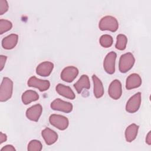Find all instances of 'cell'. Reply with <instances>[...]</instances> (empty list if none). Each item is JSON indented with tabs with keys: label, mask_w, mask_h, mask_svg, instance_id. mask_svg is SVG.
<instances>
[{
	"label": "cell",
	"mask_w": 151,
	"mask_h": 151,
	"mask_svg": "<svg viewBox=\"0 0 151 151\" xmlns=\"http://www.w3.org/2000/svg\"><path fill=\"white\" fill-rule=\"evenodd\" d=\"M18 36L15 34H10L5 37L2 40V46L4 49L11 50L14 48L17 44Z\"/></svg>",
	"instance_id": "cell-16"
},
{
	"label": "cell",
	"mask_w": 151,
	"mask_h": 151,
	"mask_svg": "<svg viewBox=\"0 0 151 151\" xmlns=\"http://www.w3.org/2000/svg\"><path fill=\"white\" fill-rule=\"evenodd\" d=\"M49 122L52 126L61 130L66 129L69 124L68 119L66 117L56 114H51L50 116Z\"/></svg>",
	"instance_id": "cell-4"
},
{
	"label": "cell",
	"mask_w": 151,
	"mask_h": 151,
	"mask_svg": "<svg viewBox=\"0 0 151 151\" xmlns=\"http://www.w3.org/2000/svg\"><path fill=\"white\" fill-rule=\"evenodd\" d=\"M146 143L149 145H151V132L150 131H149L147 134L146 135Z\"/></svg>",
	"instance_id": "cell-29"
},
{
	"label": "cell",
	"mask_w": 151,
	"mask_h": 151,
	"mask_svg": "<svg viewBox=\"0 0 151 151\" xmlns=\"http://www.w3.org/2000/svg\"><path fill=\"white\" fill-rule=\"evenodd\" d=\"M54 68V64L50 61H44L40 63L36 68V73L42 77L50 75Z\"/></svg>",
	"instance_id": "cell-12"
},
{
	"label": "cell",
	"mask_w": 151,
	"mask_h": 151,
	"mask_svg": "<svg viewBox=\"0 0 151 151\" xmlns=\"http://www.w3.org/2000/svg\"><path fill=\"white\" fill-rule=\"evenodd\" d=\"M127 43V38L124 34H119L117 36L115 47L119 50H124Z\"/></svg>",
	"instance_id": "cell-21"
},
{
	"label": "cell",
	"mask_w": 151,
	"mask_h": 151,
	"mask_svg": "<svg viewBox=\"0 0 151 151\" xmlns=\"http://www.w3.org/2000/svg\"><path fill=\"white\" fill-rule=\"evenodd\" d=\"M142 84V78L140 76L136 73H133L129 75L126 82V88L127 90L137 88Z\"/></svg>",
	"instance_id": "cell-13"
},
{
	"label": "cell",
	"mask_w": 151,
	"mask_h": 151,
	"mask_svg": "<svg viewBox=\"0 0 151 151\" xmlns=\"http://www.w3.org/2000/svg\"><path fill=\"white\" fill-rule=\"evenodd\" d=\"M41 135L44 138L45 143L48 145H51L54 144L58 139L57 133L48 127H46L42 130Z\"/></svg>",
	"instance_id": "cell-14"
},
{
	"label": "cell",
	"mask_w": 151,
	"mask_h": 151,
	"mask_svg": "<svg viewBox=\"0 0 151 151\" xmlns=\"http://www.w3.org/2000/svg\"><path fill=\"white\" fill-rule=\"evenodd\" d=\"M42 149V146L40 141L38 140H32L28 145V151H40Z\"/></svg>",
	"instance_id": "cell-23"
},
{
	"label": "cell",
	"mask_w": 151,
	"mask_h": 151,
	"mask_svg": "<svg viewBox=\"0 0 151 151\" xmlns=\"http://www.w3.org/2000/svg\"><path fill=\"white\" fill-rule=\"evenodd\" d=\"M1 151H15V149L12 145H7L1 148Z\"/></svg>",
	"instance_id": "cell-27"
},
{
	"label": "cell",
	"mask_w": 151,
	"mask_h": 151,
	"mask_svg": "<svg viewBox=\"0 0 151 151\" xmlns=\"http://www.w3.org/2000/svg\"><path fill=\"white\" fill-rule=\"evenodd\" d=\"M141 104V93L138 92L132 96L126 105V110L130 113L136 112Z\"/></svg>",
	"instance_id": "cell-5"
},
{
	"label": "cell",
	"mask_w": 151,
	"mask_h": 151,
	"mask_svg": "<svg viewBox=\"0 0 151 151\" xmlns=\"http://www.w3.org/2000/svg\"><path fill=\"white\" fill-rule=\"evenodd\" d=\"M92 80L94 85V95L97 99H99L104 94V87L103 83L95 74L92 76Z\"/></svg>",
	"instance_id": "cell-17"
},
{
	"label": "cell",
	"mask_w": 151,
	"mask_h": 151,
	"mask_svg": "<svg viewBox=\"0 0 151 151\" xmlns=\"http://www.w3.org/2000/svg\"><path fill=\"white\" fill-rule=\"evenodd\" d=\"M78 70L74 66L65 67L61 73V78L67 83L72 82L78 76Z\"/></svg>",
	"instance_id": "cell-9"
},
{
	"label": "cell",
	"mask_w": 151,
	"mask_h": 151,
	"mask_svg": "<svg viewBox=\"0 0 151 151\" xmlns=\"http://www.w3.org/2000/svg\"><path fill=\"white\" fill-rule=\"evenodd\" d=\"M13 91V82L8 77L2 79L0 87V100L1 102L8 100L12 96Z\"/></svg>",
	"instance_id": "cell-1"
},
{
	"label": "cell",
	"mask_w": 151,
	"mask_h": 151,
	"mask_svg": "<svg viewBox=\"0 0 151 151\" xmlns=\"http://www.w3.org/2000/svg\"><path fill=\"white\" fill-rule=\"evenodd\" d=\"M7 140V136L5 134L3 133L2 132L0 133V144L6 142Z\"/></svg>",
	"instance_id": "cell-28"
},
{
	"label": "cell",
	"mask_w": 151,
	"mask_h": 151,
	"mask_svg": "<svg viewBox=\"0 0 151 151\" xmlns=\"http://www.w3.org/2000/svg\"><path fill=\"white\" fill-rule=\"evenodd\" d=\"M113 42L112 37L109 34H104L100 38V44L104 48L110 47Z\"/></svg>",
	"instance_id": "cell-22"
},
{
	"label": "cell",
	"mask_w": 151,
	"mask_h": 151,
	"mask_svg": "<svg viewBox=\"0 0 151 151\" xmlns=\"http://www.w3.org/2000/svg\"><path fill=\"white\" fill-rule=\"evenodd\" d=\"M134 61V57L131 52H127L122 55L119 63V71L123 73L127 72L133 67Z\"/></svg>",
	"instance_id": "cell-3"
},
{
	"label": "cell",
	"mask_w": 151,
	"mask_h": 151,
	"mask_svg": "<svg viewBox=\"0 0 151 151\" xmlns=\"http://www.w3.org/2000/svg\"><path fill=\"white\" fill-rule=\"evenodd\" d=\"M139 126L133 123L130 124L125 130V138L127 142H132L137 137Z\"/></svg>",
	"instance_id": "cell-19"
},
{
	"label": "cell",
	"mask_w": 151,
	"mask_h": 151,
	"mask_svg": "<svg viewBox=\"0 0 151 151\" xmlns=\"http://www.w3.org/2000/svg\"><path fill=\"white\" fill-rule=\"evenodd\" d=\"M117 54L114 51L109 52L103 61V67L106 72L109 74H112L115 71V63Z\"/></svg>",
	"instance_id": "cell-6"
},
{
	"label": "cell",
	"mask_w": 151,
	"mask_h": 151,
	"mask_svg": "<svg viewBox=\"0 0 151 151\" xmlns=\"http://www.w3.org/2000/svg\"><path fill=\"white\" fill-rule=\"evenodd\" d=\"M100 30H108L111 32H116L119 28V22L116 18L107 15L103 17L99 24Z\"/></svg>",
	"instance_id": "cell-2"
},
{
	"label": "cell",
	"mask_w": 151,
	"mask_h": 151,
	"mask_svg": "<svg viewBox=\"0 0 151 151\" xmlns=\"http://www.w3.org/2000/svg\"><path fill=\"white\" fill-rule=\"evenodd\" d=\"M38 99L39 95L38 93L36 91L31 90L25 91L21 96L22 101L25 105H27L32 101H36L38 100Z\"/></svg>",
	"instance_id": "cell-20"
},
{
	"label": "cell",
	"mask_w": 151,
	"mask_h": 151,
	"mask_svg": "<svg viewBox=\"0 0 151 151\" xmlns=\"http://www.w3.org/2000/svg\"><path fill=\"white\" fill-rule=\"evenodd\" d=\"M109 94L114 100L119 99L122 94V84L119 80H113L109 87Z\"/></svg>",
	"instance_id": "cell-10"
},
{
	"label": "cell",
	"mask_w": 151,
	"mask_h": 151,
	"mask_svg": "<svg viewBox=\"0 0 151 151\" xmlns=\"http://www.w3.org/2000/svg\"><path fill=\"white\" fill-rule=\"evenodd\" d=\"M42 111V107L41 104H37L29 108H28L26 111L27 117L34 122H38L39 120Z\"/></svg>",
	"instance_id": "cell-11"
},
{
	"label": "cell",
	"mask_w": 151,
	"mask_h": 151,
	"mask_svg": "<svg viewBox=\"0 0 151 151\" xmlns=\"http://www.w3.org/2000/svg\"><path fill=\"white\" fill-rule=\"evenodd\" d=\"M7 57L5 55H1L0 56V70L2 71L5 66V64L6 60Z\"/></svg>",
	"instance_id": "cell-26"
},
{
	"label": "cell",
	"mask_w": 151,
	"mask_h": 151,
	"mask_svg": "<svg viewBox=\"0 0 151 151\" xmlns=\"http://www.w3.org/2000/svg\"><path fill=\"white\" fill-rule=\"evenodd\" d=\"M74 87L78 93H80L83 88H90V83L88 77L86 74H83L79 80L74 84Z\"/></svg>",
	"instance_id": "cell-18"
},
{
	"label": "cell",
	"mask_w": 151,
	"mask_h": 151,
	"mask_svg": "<svg viewBox=\"0 0 151 151\" xmlns=\"http://www.w3.org/2000/svg\"><path fill=\"white\" fill-rule=\"evenodd\" d=\"M9 6L6 0H0V15H3L8 9Z\"/></svg>",
	"instance_id": "cell-25"
},
{
	"label": "cell",
	"mask_w": 151,
	"mask_h": 151,
	"mask_svg": "<svg viewBox=\"0 0 151 151\" xmlns=\"http://www.w3.org/2000/svg\"><path fill=\"white\" fill-rule=\"evenodd\" d=\"M27 84L29 87L37 88L40 91L47 90L50 86V83L49 81L39 79L35 76L31 77L28 80Z\"/></svg>",
	"instance_id": "cell-7"
},
{
	"label": "cell",
	"mask_w": 151,
	"mask_h": 151,
	"mask_svg": "<svg viewBox=\"0 0 151 151\" xmlns=\"http://www.w3.org/2000/svg\"><path fill=\"white\" fill-rule=\"evenodd\" d=\"M50 107L52 110L63 111L66 113L71 112L73 110V105L71 103L63 101L60 99H56L52 101Z\"/></svg>",
	"instance_id": "cell-8"
},
{
	"label": "cell",
	"mask_w": 151,
	"mask_h": 151,
	"mask_svg": "<svg viewBox=\"0 0 151 151\" xmlns=\"http://www.w3.org/2000/svg\"><path fill=\"white\" fill-rule=\"evenodd\" d=\"M57 92L61 96L70 100H74L76 95L72 89L69 87L63 84H58L55 87Z\"/></svg>",
	"instance_id": "cell-15"
},
{
	"label": "cell",
	"mask_w": 151,
	"mask_h": 151,
	"mask_svg": "<svg viewBox=\"0 0 151 151\" xmlns=\"http://www.w3.org/2000/svg\"><path fill=\"white\" fill-rule=\"evenodd\" d=\"M12 27V24L11 21L6 19H0V34H2L4 32L10 30Z\"/></svg>",
	"instance_id": "cell-24"
}]
</instances>
